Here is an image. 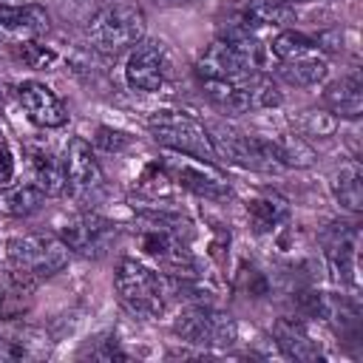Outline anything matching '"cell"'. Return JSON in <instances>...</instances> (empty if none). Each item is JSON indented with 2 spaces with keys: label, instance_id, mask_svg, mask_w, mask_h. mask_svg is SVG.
Returning a JSON list of instances; mask_svg holds the SVG:
<instances>
[{
  "label": "cell",
  "instance_id": "6da1fadb",
  "mask_svg": "<svg viewBox=\"0 0 363 363\" xmlns=\"http://www.w3.org/2000/svg\"><path fill=\"white\" fill-rule=\"evenodd\" d=\"M116 295L128 312L139 318H156L173 301L176 281L139 264L136 258H122L116 267Z\"/></svg>",
  "mask_w": 363,
  "mask_h": 363
},
{
  "label": "cell",
  "instance_id": "7a4b0ae2",
  "mask_svg": "<svg viewBox=\"0 0 363 363\" xmlns=\"http://www.w3.org/2000/svg\"><path fill=\"white\" fill-rule=\"evenodd\" d=\"M264 68V45L244 31H230L227 37L207 45L196 62L201 79H238Z\"/></svg>",
  "mask_w": 363,
  "mask_h": 363
},
{
  "label": "cell",
  "instance_id": "3957f363",
  "mask_svg": "<svg viewBox=\"0 0 363 363\" xmlns=\"http://www.w3.org/2000/svg\"><path fill=\"white\" fill-rule=\"evenodd\" d=\"M6 258L11 264V269L43 281L57 275L60 269H65L71 250L62 244L60 235L51 233H26V235H14L6 244Z\"/></svg>",
  "mask_w": 363,
  "mask_h": 363
},
{
  "label": "cell",
  "instance_id": "277c9868",
  "mask_svg": "<svg viewBox=\"0 0 363 363\" xmlns=\"http://www.w3.org/2000/svg\"><path fill=\"white\" fill-rule=\"evenodd\" d=\"M201 91L218 108L235 111V113H250V111H264V108L281 105L278 85L261 71H252L238 79H201Z\"/></svg>",
  "mask_w": 363,
  "mask_h": 363
},
{
  "label": "cell",
  "instance_id": "5b68a950",
  "mask_svg": "<svg viewBox=\"0 0 363 363\" xmlns=\"http://www.w3.org/2000/svg\"><path fill=\"white\" fill-rule=\"evenodd\" d=\"M207 133H210L216 159H224L230 164H238V167H247V170H258V173H281V170H286L272 139H264V136H255V133H238V130H230L224 125L207 128Z\"/></svg>",
  "mask_w": 363,
  "mask_h": 363
},
{
  "label": "cell",
  "instance_id": "8992f818",
  "mask_svg": "<svg viewBox=\"0 0 363 363\" xmlns=\"http://www.w3.org/2000/svg\"><path fill=\"white\" fill-rule=\"evenodd\" d=\"M147 130L159 145H164V147H170L176 153H187V156H193L199 162L216 159V150H213L207 128L199 119H193V116H187L182 111H156L147 119Z\"/></svg>",
  "mask_w": 363,
  "mask_h": 363
},
{
  "label": "cell",
  "instance_id": "52a82bcc",
  "mask_svg": "<svg viewBox=\"0 0 363 363\" xmlns=\"http://www.w3.org/2000/svg\"><path fill=\"white\" fill-rule=\"evenodd\" d=\"M88 37L105 51H125L145 40V14L133 3H113L99 9L88 23Z\"/></svg>",
  "mask_w": 363,
  "mask_h": 363
},
{
  "label": "cell",
  "instance_id": "ba28073f",
  "mask_svg": "<svg viewBox=\"0 0 363 363\" xmlns=\"http://www.w3.org/2000/svg\"><path fill=\"white\" fill-rule=\"evenodd\" d=\"M176 337H182L190 346H230L238 337V326L227 312H218L213 306L196 303L184 309L173 323Z\"/></svg>",
  "mask_w": 363,
  "mask_h": 363
},
{
  "label": "cell",
  "instance_id": "9c48e42d",
  "mask_svg": "<svg viewBox=\"0 0 363 363\" xmlns=\"http://www.w3.org/2000/svg\"><path fill=\"white\" fill-rule=\"evenodd\" d=\"M119 230L113 221H108L105 216L99 213H79V216H71L62 227H60V238L62 244L82 255V258H105L116 241Z\"/></svg>",
  "mask_w": 363,
  "mask_h": 363
},
{
  "label": "cell",
  "instance_id": "30bf717a",
  "mask_svg": "<svg viewBox=\"0 0 363 363\" xmlns=\"http://www.w3.org/2000/svg\"><path fill=\"white\" fill-rule=\"evenodd\" d=\"M62 167H65V190L77 201H94L102 193V187H105L102 167H99L91 145L82 136L68 139Z\"/></svg>",
  "mask_w": 363,
  "mask_h": 363
},
{
  "label": "cell",
  "instance_id": "8fae6325",
  "mask_svg": "<svg viewBox=\"0 0 363 363\" xmlns=\"http://www.w3.org/2000/svg\"><path fill=\"white\" fill-rule=\"evenodd\" d=\"M125 79L130 88L153 94L167 82V51L159 40H139L125 62Z\"/></svg>",
  "mask_w": 363,
  "mask_h": 363
},
{
  "label": "cell",
  "instance_id": "7c38bea8",
  "mask_svg": "<svg viewBox=\"0 0 363 363\" xmlns=\"http://www.w3.org/2000/svg\"><path fill=\"white\" fill-rule=\"evenodd\" d=\"M357 227L354 224H332L326 233V264L329 275L340 286H354L357 284Z\"/></svg>",
  "mask_w": 363,
  "mask_h": 363
},
{
  "label": "cell",
  "instance_id": "4fadbf2b",
  "mask_svg": "<svg viewBox=\"0 0 363 363\" xmlns=\"http://www.w3.org/2000/svg\"><path fill=\"white\" fill-rule=\"evenodd\" d=\"M17 99L26 108L28 119L40 128H62L68 122V111H65L62 99L45 82H37V79L23 82L17 88Z\"/></svg>",
  "mask_w": 363,
  "mask_h": 363
},
{
  "label": "cell",
  "instance_id": "5bb4252c",
  "mask_svg": "<svg viewBox=\"0 0 363 363\" xmlns=\"http://www.w3.org/2000/svg\"><path fill=\"white\" fill-rule=\"evenodd\" d=\"M272 335H275L278 349H281L289 360H303V363L323 360L320 343L309 335V329H306L301 320H295V318H281V320L272 326Z\"/></svg>",
  "mask_w": 363,
  "mask_h": 363
},
{
  "label": "cell",
  "instance_id": "9a60e30c",
  "mask_svg": "<svg viewBox=\"0 0 363 363\" xmlns=\"http://www.w3.org/2000/svg\"><path fill=\"white\" fill-rule=\"evenodd\" d=\"M48 354V335L31 326L0 329V360H37Z\"/></svg>",
  "mask_w": 363,
  "mask_h": 363
},
{
  "label": "cell",
  "instance_id": "2e32d148",
  "mask_svg": "<svg viewBox=\"0 0 363 363\" xmlns=\"http://www.w3.org/2000/svg\"><path fill=\"white\" fill-rule=\"evenodd\" d=\"M51 20L43 6L26 3V6H0V28L14 40H26L34 34L48 31Z\"/></svg>",
  "mask_w": 363,
  "mask_h": 363
},
{
  "label": "cell",
  "instance_id": "e0dca14e",
  "mask_svg": "<svg viewBox=\"0 0 363 363\" xmlns=\"http://www.w3.org/2000/svg\"><path fill=\"white\" fill-rule=\"evenodd\" d=\"M326 111H332L340 119H357L363 113V82L360 74H346L326 85L323 91Z\"/></svg>",
  "mask_w": 363,
  "mask_h": 363
},
{
  "label": "cell",
  "instance_id": "ac0fdd59",
  "mask_svg": "<svg viewBox=\"0 0 363 363\" xmlns=\"http://www.w3.org/2000/svg\"><path fill=\"white\" fill-rule=\"evenodd\" d=\"M295 23V9L284 0H252L241 11V28L244 34H252L255 28H272V26H289Z\"/></svg>",
  "mask_w": 363,
  "mask_h": 363
},
{
  "label": "cell",
  "instance_id": "d6986e66",
  "mask_svg": "<svg viewBox=\"0 0 363 363\" xmlns=\"http://www.w3.org/2000/svg\"><path fill=\"white\" fill-rule=\"evenodd\" d=\"M278 77L295 88H315L329 77V62L320 54H303V57H292L284 60L278 65Z\"/></svg>",
  "mask_w": 363,
  "mask_h": 363
},
{
  "label": "cell",
  "instance_id": "ffe728a7",
  "mask_svg": "<svg viewBox=\"0 0 363 363\" xmlns=\"http://www.w3.org/2000/svg\"><path fill=\"white\" fill-rule=\"evenodd\" d=\"M34 278L11 269L0 281V320H14L31 306V292H34Z\"/></svg>",
  "mask_w": 363,
  "mask_h": 363
},
{
  "label": "cell",
  "instance_id": "44dd1931",
  "mask_svg": "<svg viewBox=\"0 0 363 363\" xmlns=\"http://www.w3.org/2000/svg\"><path fill=\"white\" fill-rule=\"evenodd\" d=\"M45 201V193L37 184H3L0 187V216L28 218Z\"/></svg>",
  "mask_w": 363,
  "mask_h": 363
},
{
  "label": "cell",
  "instance_id": "7402d4cb",
  "mask_svg": "<svg viewBox=\"0 0 363 363\" xmlns=\"http://www.w3.org/2000/svg\"><path fill=\"white\" fill-rule=\"evenodd\" d=\"M332 193H335V199L343 210H349V213L363 210V173H360L357 162H349L335 173Z\"/></svg>",
  "mask_w": 363,
  "mask_h": 363
},
{
  "label": "cell",
  "instance_id": "603a6c76",
  "mask_svg": "<svg viewBox=\"0 0 363 363\" xmlns=\"http://www.w3.org/2000/svg\"><path fill=\"white\" fill-rule=\"evenodd\" d=\"M31 167H34V182L45 196H62L65 193V167L62 159H57L48 150H34L31 153Z\"/></svg>",
  "mask_w": 363,
  "mask_h": 363
},
{
  "label": "cell",
  "instance_id": "cb8c5ba5",
  "mask_svg": "<svg viewBox=\"0 0 363 363\" xmlns=\"http://www.w3.org/2000/svg\"><path fill=\"white\" fill-rule=\"evenodd\" d=\"M176 179L182 187L199 193V196H207V199H224L230 196V184L221 182V176L210 173L207 167H193V164H179L176 167Z\"/></svg>",
  "mask_w": 363,
  "mask_h": 363
},
{
  "label": "cell",
  "instance_id": "d4e9b609",
  "mask_svg": "<svg viewBox=\"0 0 363 363\" xmlns=\"http://www.w3.org/2000/svg\"><path fill=\"white\" fill-rule=\"evenodd\" d=\"M247 213H250V221H252L255 233H264V230H272L278 221H284L289 207L278 193H264V196H258L247 204Z\"/></svg>",
  "mask_w": 363,
  "mask_h": 363
},
{
  "label": "cell",
  "instance_id": "484cf974",
  "mask_svg": "<svg viewBox=\"0 0 363 363\" xmlns=\"http://www.w3.org/2000/svg\"><path fill=\"white\" fill-rule=\"evenodd\" d=\"M272 142H275V150H278V156H281L284 167H306V164H312V162H315L312 147H309V145H306V139H303V136H298V133L272 136Z\"/></svg>",
  "mask_w": 363,
  "mask_h": 363
},
{
  "label": "cell",
  "instance_id": "4316f807",
  "mask_svg": "<svg viewBox=\"0 0 363 363\" xmlns=\"http://www.w3.org/2000/svg\"><path fill=\"white\" fill-rule=\"evenodd\" d=\"M269 51L284 62V60H292V57H303V54H312L315 51V40L303 31H295V28H286L281 34L272 37L269 43Z\"/></svg>",
  "mask_w": 363,
  "mask_h": 363
},
{
  "label": "cell",
  "instance_id": "83f0119b",
  "mask_svg": "<svg viewBox=\"0 0 363 363\" xmlns=\"http://www.w3.org/2000/svg\"><path fill=\"white\" fill-rule=\"evenodd\" d=\"M298 130L303 136H332L337 130V116L326 108H306L298 113Z\"/></svg>",
  "mask_w": 363,
  "mask_h": 363
},
{
  "label": "cell",
  "instance_id": "f1b7e54d",
  "mask_svg": "<svg viewBox=\"0 0 363 363\" xmlns=\"http://www.w3.org/2000/svg\"><path fill=\"white\" fill-rule=\"evenodd\" d=\"M94 145L108 150V153H119L130 145V136L122 133V130H113V128H96V136H94Z\"/></svg>",
  "mask_w": 363,
  "mask_h": 363
},
{
  "label": "cell",
  "instance_id": "f546056e",
  "mask_svg": "<svg viewBox=\"0 0 363 363\" xmlns=\"http://www.w3.org/2000/svg\"><path fill=\"white\" fill-rule=\"evenodd\" d=\"M20 57H23L31 68H43V65H51V62L57 60V57H54V51H45L43 45H34V43H23Z\"/></svg>",
  "mask_w": 363,
  "mask_h": 363
},
{
  "label": "cell",
  "instance_id": "4dcf8cb0",
  "mask_svg": "<svg viewBox=\"0 0 363 363\" xmlns=\"http://www.w3.org/2000/svg\"><path fill=\"white\" fill-rule=\"evenodd\" d=\"M88 354H91V357H96V360H128V352H122V349H119L116 337H113V340H102V346L88 349Z\"/></svg>",
  "mask_w": 363,
  "mask_h": 363
},
{
  "label": "cell",
  "instance_id": "1f68e13d",
  "mask_svg": "<svg viewBox=\"0 0 363 363\" xmlns=\"http://www.w3.org/2000/svg\"><path fill=\"white\" fill-rule=\"evenodd\" d=\"M14 176V159L11 150L6 147V142H0V184H9Z\"/></svg>",
  "mask_w": 363,
  "mask_h": 363
},
{
  "label": "cell",
  "instance_id": "d6a6232c",
  "mask_svg": "<svg viewBox=\"0 0 363 363\" xmlns=\"http://www.w3.org/2000/svg\"><path fill=\"white\" fill-rule=\"evenodd\" d=\"M284 3H303V0H284Z\"/></svg>",
  "mask_w": 363,
  "mask_h": 363
}]
</instances>
